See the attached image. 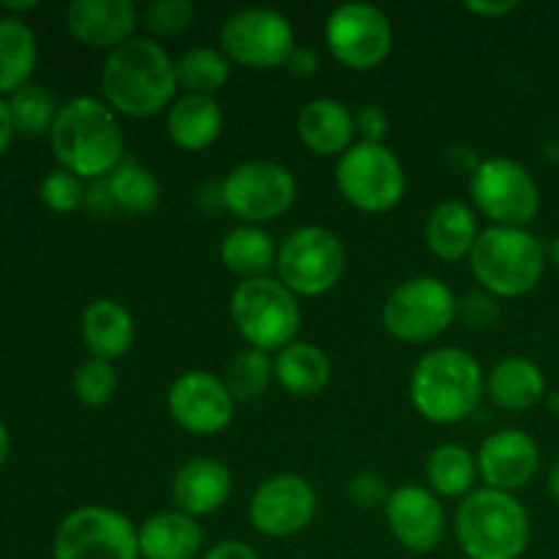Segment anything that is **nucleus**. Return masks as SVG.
<instances>
[{
	"label": "nucleus",
	"instance_id": "1",
	"mask_svg": "<svg viewBox=\"0 0 559 559\" xmlns=\"http://www.w3.org/2000/svg\"><path fill=\"white\" fill-rule=\"evenodd\" d=\"M102 102L118 118H153L167 112L178 98V76L175 60L164 49V44L147 36H134L123 47L112 49L104 58Z\"/></svg>",
	"mask_w": 559,
	"mask_h": 559
},
{
	"label": "nucleus",
	"instance_id": "2",
	"mask_svg": "<svg viewBox=\"0 0 559 559\" xmlns=\"http://www.w3.org/2000/svg\"><path fill=\"white\" fill-rule=\"evenodd\" d=\"M49 147L60 169H69L85 183L107 180L126 158V136L118 115L96 96H76L60 104L49 131Z\"/></svg>",
	"mask_w": 559,
	"mask_h": 559
},
{
	"label": "nucleus",
	"instance_id": "3",
	"mask_svg": "<svg viewBox=\"0 0 559 559\" xmlns=\"http://www.w3.org/2000/svg\"><path fill=\"white\" fill-rule=\"evenodd\" d=\"M484 396L486 374L467 349H429L409 377V402L420 418L435 426L462 424L478 409Z\"/></svg>",
	"mask_w": 559,
	"mask_h": 559
},
{
	"label": "nucleus",
	"instance_id": "4",
	"mask_svg": "<svg viewBox=\"0 0 559 559\" xmlns=\"http://www.w3.org/2000/svg\"><path fill=\"white\" fill-rule=\"evenodd\" d=\"M467 262L484 293L497 300H516L538 287L549 257L544 240L530 229L486 227Z\"/></svg>",
	"mask_w": 559,
	"mask_h": 559
},
{
	"label": "nucleus",
	"instance_id": "5",
	"mask_svg": "<svg viewBox=\"0 0 559 559\" xmlns=\"http://www.w3.org/2000/svg\"><path fill=\"white\" fill-rule=\"evenodd\" d=\"M530 513L513 495L475 489L456 508V540L467 559H522L530 546Z\"/></svg>",
	"mask_w": 559,
	"mask_h": 559
},
{
	"label": "nucleus",
	"instance_id": "6",
	"mask_svg": "<svg viewBox=\"0 0 559 559\" xmlns=\"http://www.w3.org/2000/svg\"><path fill=\"white\" fill-rule=\"evenodd\" d=\"M229 320L246 347L276 355L287 344L298 342L304 311L300 298L289 293L278 278L240 282L229 295Z\"/></svg>",
	"mask_w": 559,
	"mask_h": 559
},
{
	"label": "nucleus",
	"instance_id": "7",
	"mask_svg": "<svg viewBox=\"0 0 559 559\" xmlns=\"http://www.w3.org/2000/svg\"><path fill=\"white\" fill-rule=\"evenodd\" d=\"M469 200L491 227L527 229L540 213V186L524 164L491 156L469 173Z\"/></svg>",
	"mask_w": 559,
	"mask_h": 559
},
{
	"label": "nucleus",
	"instance_id": "8",
	"mask_svg": "<svg viewBox=\"0 0 559 559\" xmlns=\"http://www.w3.org/2000/svg\"><path fill=\"white\" fill-rule=\"evenodd\" d=\"M347 271V251L336 233L306 224L278 246V282L298 298H322L338 287Z\"/></svg>",
	"mask_w": 559,
	"mask_h": 559
},
{
	"label": "nucleus",
	"instance_id": "9",
	"mask_svg": "<svg viewBox=\"0 0 559 559\" xmlns=\"http://www.w3.org/2000/svg\"><path fill=\"white\" fill-rule=\"evenodd\" d=\"M459 320L453 289L437 276H415L399 284L382 306V328L404 344H429Z\"/></svg>",
	"mask_w": 559,
	"mask_h": 559
},
{
	"label": "nucleus",
	"instance_id": "10",
	"mask_svg": "<svg viewBox=\"0 0 559 559\" xmlns=\"http://www.w3.org/2000/svg\"><path fill=\"white\" fill-rule=\"evenodd\" d=\"M224 211L240 224L262 227L282 218L298 200V180L293 169L267 158H251L227 173L218 189Z\"/></svg>",
	"mask_w": 559,
	"mask_h": 559
},
{
	"label": "nucleus",
	"instance_id": "11",
	"mask_svg": "<svg viewBox=\"0 0 559 559\" xmlns=\"http://www.w3.org/2000/svg\"><path fill=\"white\" fill-rule=\"evenodd\" d=\"M336 189L355 211L380 216L404 200L407 175L388 145L355 142L336 162Z\"/></svg>",
	"mask_w": 559,
	"mask_h": 559
},
{
	"label": "nucleus",
	"instance_id": "12",
	"mask_svg": "<svg viewBox=\"0 0 559 559\" xmlns=\"http://www.w3.org/2000/svg\"><path fill=\"white\" fill-rule=\"evenodd\" d=\"M218 44L233 66L251 71H273L287 66L295 44V27L287 14L267 5L240 9L224 20Z\"/></svg>",
	"mask_w": 559,
	"mask_h": 559
},
{
	"label": "nucleus",
	"instance_id": "13",
	"mask_svg": "<svg viewBox=\"0 0 559 559\" xmlns=\"http://www.w3.org/2000/svg\"><path fill=\"white\" fill-rule=\"evenodd\" d=\"M52 559H140L136 527L112 508L82 506L60 522Z\"/></svg>",
	"mask_w": 559,
	"mask_h": 559
},
{
	"label": "nucleus",
	"instance_id": "14",
	"mask_svg": "<svg viewBox=\"0 0 559 559\" xmlns=\"http://www.w3.org/2000/svg\"><path fill=\"white\" fill-rule=\"evenodd\" d=\"M325 47L349 71L380 69L393 52V25L371 3H342L325 20Z\"/></svg>",
	"mask_w": 559,
	"mask_h": 559
},
{
	"label": "nucleus",
	"instance_id": "15",
	"mask_svg": "<svg viewBox=\"0 0 559 559\" xmlns=\"http://www.w3.org/2000/svg\"><path fill=\"white\" fill-rule=\"evenodd\" d=\"M317 491L304 475L282 473L260 484L249 500V524L265 538H293L317 516Z\"/></svg>",
	"mask_w": 559,
	"mask_h": 559
},
{
	"label": "nucleus",
	"instance_id": "16",
	"mask_svg": "<svg viewBox=\"0 0 559 559\" xmlns=\"http://www.w3.org/2000/svg\"><path fill=\"white\" fill-rule=\"evenodd\" d=\"M235 399L222 377L205 369L183 371L167 391V413L194 437L222 435L235 418Z\"/></svg>",
	"mask_w": 559,
	"mask_h": 559
},
{
	"label": "nucleus",
	"instance_id": "17",
	"mask_svg": "<svg viewBox=\"0 0 559 559\" xmlns=\"http://www.w3.org/2000/svg\"><path fill=\"white\" fill-rule=\"evenodd\" d=\"M382 513L396 544L409 555H431L440 549L448 519L440 497L429 486H399L391 491Z\"/></svg>",
	"mask_w": 559,
	"mask_h": 559
},
{
	"label": "nucleus",
	"instance_id": "18",
	"mask_svg": "<svg viewBox=\"0 0 559 559\" xmlns=\"http://www.w3.org/2000/svg\"><path fill=\"white\" fill-rule=\"evenodd\" d=\"M475 462L486 489L513 495L538 475L540 448L524 429H500L480 442Z\"/></svg>",
	"mask_w": 559,
	"mask_h": 559
},
{
	"label": "nucleus",
	"instance_id": "19",
	"mask_svg": "<svg viewBox=\"0 0 559 559\" xmlns=\"http://www.w3.org/2000/svg\"><path fill=\"white\" fill-rule=\"evenodd\" d=\"M140 27V9L131 0H71L66 5V31L87 49L123 47Z\"/></svg>",
	"mask_w": 559,
	"mask_h": 559
},
{
	"label": "nucleus",
	"instance_id": "20",
	"mask_svg": "<svg viewBox=\"0 0 559 559\" xmlns=\"http://www.w3.org/2000/svg\"><path fill=\"white\" fill-rule=\"evenodd\" d=\"M169 495L178 511L200 522L227 506L233 497V473L218 459L194 456L178 467Z\"/></svg>",
	"mask_w": 559,
	"mask_h": 559
},
{
	"label": "nucleus",
	"instance_id": "21",
	"mask_svg": "<svg viewBox=\"0 0 559 559\" xmlns=\"http://www.w3.org/2000/svg\"><path fill=\"white\" fill-rule=\"evenodd\" d=\"M300 145L322 158H342L358 142L355 134V112L338 98H314L304 104L295 120Z\"/></svg>",
	"mask_w": 559,
	"mask_h": 559
},
{
	"label": "nucleus",
	"instance_id": "22",
	"mask_svg": "<svg viewBox=\"0 0 559 559\" xmlns=\"http://www.w3.org/2000/svg\"><path fill=\"white\" fill-rule=\"evenodd\" d=\"M140 559H197L205 546L200 522L183 511H158L136 527Z\"/></svg>",
	"mask_w": 559,
	"mask_h": 559
},
{
	"label": "nucleus",
	"instance_id": "23",
	"mask_svg": "<svg viewBox=\"0 0 559 559\" xmlns=\"http://www.w3.org/2000/svg\"><path fill=\"white\" fill-rule=\"evenodd\" d=\"M426 246L442 262L469 260L478 240V213L462 200H445L426 218Z\"/></svg>",
	"mask_w": 559,
	"mask_h": 559
},
{
	"label": "nucleus",
	"instance_id": "24",
	"mask_svg": "<svg viewBox=\"0 0 559 559\" xmlns=\"http://www.w3.org/2000/svg\"><path fill=\"white\" fill-rule=\"evenodd\" d=\"M82 342L91 349V358L115 364L134 344V317L120 300L96 298L82 314Z\"/></svg>",
	"mask_w": 559,
	"mask_h": 559
},
{
	"label": "nucleus",
	"instance_id": "25",
	"mask_svg": "<svg viewBox=\"0 0 559 559\" xmlns=\"http://www.w3.org/2000/svg\"><path fill=\"white\" fill-rule=\"evenodd\" d=\"M486 396L508 413H524L546 399V377L535 360L511 355L491 366L486 374Z\"/></svg>",
	"mask_w": 559,
	"mask_h": 559
},
{
	"label": "nucleus",
	"instance_id": "26",
	"mask_svg": "<svg viewBox=\"0 0 559 559\" xmlns=\"http://www.w3.org/2000/svg\"><path fill=\"white\" fill-rule=\"evenodd\" d=\"M224 112L211 96H178L167 109V136L186 153H202L222 136Z\"/></svg>",
	"mask_w": 559,
	"mask_h": 559
},
{
	"label": "nucleus",
	"instance_id": "27",
	"mask_svg": "<svg viewBox=\"0 0 559 559\" xmlns=\"http://www.w3.org/2000/svg\"><path fill=\"white\" fill-rule=\"evenodd\" d=\"M331 358L314 342H293L273 355V377L289 396H317L331 382Z\"/></svg>",
	"mask_w": 559,
	"mask_h": 559
},
{
	"label": "nucleus",
	"instance_id": "28",
	"mask_svg": "<svg viewBox=\"0 0 559 559\" xmlns=\"http://www.w3.org/2000/svg\"><path fill=\"white\" fill-rule=\"evenodd\" d=\"M218 257L235 278L251 282V278H265L267 273L276 271L278 246L271 238V233H265L262 227L238 224L224 235Z\"/></svg>",
	"mask_w": 559,
	"mask_h": 559
},
{
	"label": "nucleus",
	"instance_id": "29",
	"mask_svg": "<svg viewBox=\"0 0 559 559\" xmlns=\"http://www.w3.org/2000/svg\"><path fill=\"white\" fill-rule=\"evenodd\" d=\"M38 63V41L22 16H0V96L16 93L33 82Z\"/></svg>",
	"mask_w": 559,
	"mask_h": 559
},
{
	"label": "nucleus",
	"instance_id": "30",
	"mask_svg": "<svg viewBox=\"0 0 559 559\" xmlns=\"http://www.w3.org/2000/svg\"><path fill=\"white\" fill-rule=\"evenodd\" d=\"M478 462L475 453H469L464 445L445 442L435 448L426 462V484L440 500H459L469 497L478 484Z\"/></svg>",
	"mask_w": 559,
	"mask_h": 559
},
{
	"label": "nucleus",
	"instance_id": "31",
	"mask_svg": "<svg viewBox=\"0 0 559 559\" xmlns=\"http://www.w3.org/2000/svg\"><path fill=\"white\" fill-rule=\"evenodd\" d=\"M104 183H107L112 207L129 213V216H147V213L162 205V183H158V178L145 164L131 156H126Z\"/></svg>",
	"mask_w": 559,
	"mask_h": 559
},
{
	"label": "nucleus",
	"instance_id": "32",
	"mask_svg": "<svg viewBox=\"0 0 559 559\" xmlns=\"http://www.w3.org/2000/svg\"><path fill=\"white\" fill-rule=\"evenodd\" d=\"M178 91L186 96H211L227 87L233 80V63L216 47H191L175 60Z\"/></svg>",
	"mask_w": 559,
	"mask_h": 559
},
{
	"label": "nucleus",
	"instance_id": "33",
	"mask_svg": "<svg viewBox=\"0 0 559 559\" xmlns=\"http://www.w3.org/2000/svg\"><path fill=\"white\" fill-rule=\"evenodd\" d=\"M60 104L55 102L52 93L41 82H27L16 93L9 96V112L14 120L16 134L25 136H41L52 131L55 118H58Z\"/></svg>",
	"mask_w": 559,
	"mask_h": 559
},
{
	"label": "nucleus",
	"instance_id": "34",
	"mask_svg": "<svg viewBox=\"0 0 559 559\" xmlns=\"http://www.w3.org/2000/svg\"><path fill=\"white\" fill-rule=\"evenodd\" d=\"M271 382H276L273 377V355L262 353V349H240L227 366V374H224V385L233 393V399L238 404L257 402L260 396H265Z\"/></svg>",
	"mask_w": 559,
	"mask_h": 559
},
{
	"label": "nucleus",
	"instance_id": "35",
	"mask_svg": "<svg viewBox=\"0 0 559 559\" xmlns=\"http://www.w3.org/2000/svg\"><path fill=\"white\" fill-rule=\"evenodd\" d=\"M118 393V371L109 360L87 358L76 366L74 371V396L80 399L85 407H104Z\"/></svg>",
	"mask_w": 559,
	"mask_h": 559
},
{
	"label": "nucleus",
	"instance_id": "36",
	"mask_svg": "<svg viewBox=\"0 0 559 559\" xmlns=\"http://www.w3.org/2000/svg\"><path fill=\"white\" fill-rule=\"evenodd\" d=\"M197 9L189 0H156L140 11V25L147 38H175L194 25Z\"/></svg>",
	"mask_w": 559,
	"mask_h": 559
},
{
	"label": "nucleus",
	"instance_id": "37",
	"mask_svg": "<svg viewBox=\"0 0 559 559\" xmlns=\"http://www.w3.org/2000/svg\"><path fill=\"white\" fill-rule=\"evenodd\" d=\"M38 197H41V202L47 205V211L66 216V213H74L85 205L87 189H85V180L71 175L69 169L58 167L52 169V173H47V178L41 180V186H38Z\"/></svg>",
	"mask_w": 559,
	"mask_h": 559
},
{
	"label": "nucleus",
	"instance_id": "38",
	"mask_svg": "<svg viewBox=\"0 0 559 559\" xmlns=\"http://www.w3.org/2000/svg\"><path fill=\"white\" fill-rule=\"evenodd\" d=\"M391 491L393 489L388 486V480L380 473H374V469H364L347 486L349 502L360 508V511H380V508H385Z\"/></svg>",
	"mask_w": 559,
	"mask_h": 559
},
{
	"label": "nucleus",
	"instance_id": "39",
	"mask_svg": "<svg viewBox=\"0 0 559 559\" xmlns=\"http://www.w3.org/2000/svg\"><path fill=\"white\" fill-rule=\"evenodd\" d=\"M459 320L469 328V331H489L495 322L500 320V300L489 293H469L459 300Z\"/></svg>",
	"mask_w": 559,
	"mask_h": 559
},
{
	"label": "nucleus",
	"instance_id": "40",
	"mask_svg": "<svg viewBox=\"0 0 559 559\" xmlns=\"http://www.w3.org/2000/svg\"><path fill=\"white\" fill-rule=\"evenodd\" d=\"M388 129H391V118H388L382 104H364V107L355 112V134H358V142L385 145Z\"/></svg>",
	"mask_w": 559,
	"mask_h": 559
},
{
	"label": "nucleus",
	"instance_id": "41",
	"mask_svg": "<svg viewBox=\"0 0 559 559\" xmlns=\"http://www.w3.org/2000/svg\"><path fill=\"white\" fill-rule=\"evenodd\" d=\"M200 559H260V555H257L249 544H243V540L229 538L218 540V544L211 546Z\"/></svg>",
	"mask_w": 559,
	"mask_h": 559
},
{
	"label": "nucleus",
	"instance_id": "42",
	"mask_svg": "<svg viewBox=\"0 0 559 559\" xmlns=\"http://www.w3.org/2000/svg\"><path fill=\"white\" fill-rule=\"evenodd\" d=\"M287 69H289V74L309 80V76H314L317 71H320V58H317L314 49L295 47L293 55H289V60H287Z\"/></svg>",
	"mask_w": 559,
	"mask_h": 559
},
{
	"label": "nucleus",
	"instance_id": "43",
	"mask_svg": "<svg viewBox=\"0 0 559 559\" xmlns=\"http://www.w3.org/2000/svg\"><path fill=\"white\" fill-rule=\"evenodd\" d=\"M516 9V0H478V3H467L469 14L480 16V20H502V16L513 14Z\"/></svg>",
	"mask_w": 559,
	"mask_h": 559
},
{
	"label": "nucleus",
	"instance_id": "44",
	"mask_svg": "<svg viewBox=\"0 0 559 559\" xmlns=\"http://www.w3.org/2000/svg\"><path fill=\"white\" fill-rule=\"evenodd\" d=\"M14 134H16V131H14V120H11V112H9V102L0 96V156L9 151Z\"/></svg>",
	"mask_w": 559,
	"mask_h": 559
},
{
	"label": "nucleus",
	"instance_id": "45",
	"mask_svg": "<svg viewBox=\"0 0 559 559\" xmlns=\"http://www.w3.org/2000/svg\"><path fill=\"white\" fill-rule=\"evenodd\" d=\"M0 5L9 11V16H16V14H22V11H36L41 3H38V0H27V3H9V0H5V3H0Z\"/></svg>",
	"mask_w": 559,
	"mask_h": 559
},
{
	"label": "nucleus",
	"instance_id": "46",
	"mask_svg": "<svg viewBox=\"0 0 559 559\" xmlns=\"http://www.w3.org/2000/svg\"><path fill=\"white\" fill-rule=\"evenodd\" d=\"M9 451H11V437H9V429H5V424L0 420V467H3L5 459H9Z\"/></svg>",
	"mask_w": 559,
	"mask_h": 559
},
{
	"label": "nucleus",
	"instance_id": "47",
	"mask_svg": "<svg viewBox=\"0 0 559 559\" xmlns=\"http://www.w3.org/2000/svg\"><path fill=\"white\" fill-rule=\"evenodd\" d=\"M546 484H549V495L555 497V500L559 502V459H557L555 464H551L549 478H546Z\"/></svg>",
	"mask_w": 559,
	"mask_h": 559
},
{
	"label": "nucleus",
	"instance_id": "48",
	"mask_svg": "<svg viewBox=\"0 0 559 559\" xmlns=\"http://www.w3.org/2000/svg\"><path fill=\"white\" fill-rule=\"evenodd\" d=\"M546 257H549L551 265H555L559 271V233L549 240V243H546Z\"/></svg>",
	"mask_w": 559,
	"mask_h": 559
},
{
	"label": "nucleus",
	"instance_id": "49",
	"mask_svg": "<svg viewBox=\"0 0 559 559\" xmlns=\"http://www.w3.org/2000/svg\"><path fill=\"white\" fill-rule=\"evenodd\" d=\"M551 407H555L557 413H559V388H557V393H555V396H551Z\"/></svg>",
	"mask_w": 559,
	"mask_h": 559
}]
</instances>
